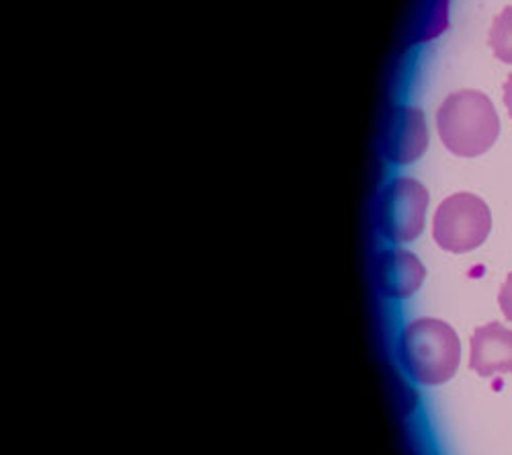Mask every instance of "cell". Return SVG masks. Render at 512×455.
Returning <instances> with one entry per match:
<instances>
[{"label":"cell","instance_id":"6da1fadb","mask_svg":"<svg viewBox=\"0 0 512 455\" xmlns=\"http://www.w3.org/2000/svg\"><path fill=\"white\" fill-rule=\"evenodd\" d=\"M439 138L449 152L476 158L488 152L500 134V119L494 103L480 91L449 95L437 111Z\"/></svg>","mask_w":512,"mask_h":455},{"label":"cell","instance_id":"7a4b0ae2","mask_svg":"<svg viewBox=\"0 0 512 455\" xmlns=\"http://www.w3.org/2000/svg\"><path fill=\"white\" fill-rule=\"evenodd\" d=\"M400 357L414 382L441 386L455 376L461 361V343L447 322L418 318L404 328Z\"/></svg>","mask_w":512,"mask_h":455},{"label":"cell","instance_id":"3957f363","mask_svg":"<svg viewBox=\"0 0 512 455\" xmlns=\"http://www.w3.org/2000/svg\"><path fill=\"white\" fill-rule=\"evenodd\" d=\"M492 228L490 208L474 193H455L441 201L433 220V238L447 253L463 255L480 248Z\"/></svg>","mask_w":512,"mask_h":455},{"label":"cell","instance_id":"277c9868","mask_svg":"<svg viewBox=\"0 0 512 455\" xmlns=\"http://www.w3.org/2000/svg\"><path fill=\"white\" fill-rule=\"evenodd\" d=\"M429 191L410 177L394 179L381 193L377 222L381 234L392 242H410L422 234Z\"/></svg>","mask_w":512,"mask_h":455},{"label":"cell","instance_id":"5b68a950","mask_svg":"<svg viewBox=\"0 0 512 455\" xmlns=\"http://www.w3.org/2000/svg\"><path fill=\"white\" fill-rule=\"evenodd\" d=\"M429 148V130L420 109L396 107L383 132V152L394 164H410Z\"/></svg>","mask_w":512,"mask_h":455},{"label":"cell","instance_id":"8992f818","mask_svg":"<svg viewBox=\"0 0 512 455\" xmlns=\"http://www.w3.org/2000/svg\"><path fill=\"white\" fill-rule=\"evenodd\" d=\"M469 367L482 378L512 374V330L500 322L476 328L469 345Z\"/></svg>","mask_w":512,"mask_h":455},{"label":"cell","instance_id":"52a82bcc","mask_svg":"<svg viewBox=\"0 0 512 455\" xmlns=\"http://www.w3.org/2000/svg\"><path fill=\"white\" fill-rule=\"evenodd\" d=\"M426 277V269L420 259L404 251V248H390V251L381 253L375 263V281L377 287L388 298H410Z\"/></svg>","mask_w":512,"mask_h":455},{"label":"cell","instance_id":"ba28073f","mask_svg":"<svg viewBox=\"0 0 512 455\" xmlns=\"http://www.w3.org/2000/svg\"><path fill=\"white\" fill-rule=\"evenodd\" d=\"M449 0H418V15L414 23V41H429L441 35L447 27Z\"/></svg>","mask_w":512,"mask_h":455},{"label":"cell","instance_id":"9c48e42d","mask_svg":"<svg viewBox=\"0 0 512 455\" xmlns=\"http://www.w3.org/2000/svg\"><path fill=\"white\" fill-rule=\"evenodd\" d=\"M488 44L500 62L512 64V5L504 7L502 13L494 17Z\"/></svg>","mask_w":512,"mask_h":455},{"label":"cell","instance_id":"30bf717a","mask_svg":"<svg viewBox=\"0 0 512 455\" xmlns=\"http://www.w3.org/2000/svg\"><path fill=\"white\" fill-rule=\"evenodd\" d=\"M498 304H500V310H502L504 318L512 322V273L506 277V281L500 287Z\"/></svg>","mask_w":512,"mask_h":455},{"label":"cell","instance_id":"8fae6325","mask_svg":"<svg viewBox=\"0 0 512 455\" xmlns=\"http://www.w3.org/2000/svg\"><path fill=\"white\" fill-rule=\"evenodd\" d=\"M502 91H504V105L508 109V115L512 117V74L506 78Z\"/></svg>","mask_w":512,"mask_h":455}]
</instances>
